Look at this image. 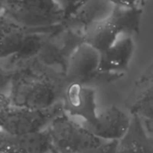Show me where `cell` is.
<instances>
[{"instance_id":"15","label":"cell","mask_w":153,"mask_h":153,"mask_svg":"<svg viewBox=\"0 0 153 153\" xmlns=\"http://www.w3.org/2000/svg\"><path fill=\"white\" fill-rule=\"evenodd\" d=\"M118 148V141H104L99 146L82 153H115Z\"/></svg>"},{"instance_id":"21","label":"cell","mask_w":153,"mask_h":153,"mask_svg":"<svg viewBox=\"0 0 153 153\" xmlns=\"http://www.w3.org/2000/svg\"><path fill=\"white\" fill-rule=\"evenodd\" d=\"M4 8L3 4L0 3V13H4Z\"/></svg>"},{"instance_id":"2","label":"cell","mask_w":153,"mask_h":153,"mask_svg":"<svg viewBox=\"0 0 153 153\" xmlns=\"http://www.w3.org/2000/svg\"><path fill=\"white\" fill-rule=\"evenodd\" d=\"M143 8H126L113 5L104 18L94 21L86 30L83 41L99 52L108 48L119 39L140 32Z\"/></svg>"},{"instance_id":"17","label":"cell","mask_w":153,"mask_h":153,"mask_svg":"<svg viewBox=\"0 0 153 153\" xmlns=\"http://www.w3.org/2000/svg\"><path fill=\"white\" fill-rule=\"evenodd\" d=\"M113 5L126 8H143L145 0H108Z\"/></svg>"},{"instance_id":"5","label":"cell","mask_w":153,"mask_h":153,"mask_svg":"<svg viewBox=\"0 0 153 153\" xmlns=\"http://www.w3.org/2000/svg\"><path fill=\"white\" fill-rule=\"evenodd\" d=\"M4 13L26 30L52 28L66 21L56 0H22Z\"/></svg>"},{"instance_id":"9","label":"cell","mask_w":153,"mask_h":153,"mask_svg":"<svg viewBox=\"0 0 153 153\" xmlns=\"http://www.w3.org/2000/svg\"><path fill=\"white\" fill-rule=\"evenodd\" d=\"M134 49L135 44L133 36H126L117 40L108 48L100 52L99 74H115L126 70Z\"/></svg>"},{"instance_id":"16","label":"cell","mask_w":153,"mask_h":153,"mask_svg":"<svg viewBox=\"0 0 153 153\" xmlns=\"http://www.w3.org/2000/svg\"><path fill=\"white\" fill-rule=\"evenodd\" d=\"M11 75L12 74L4 75V74L0 73V108L6 102V93L8 91Z\"/></svg>"},{"instance_id":"7","label":"cell","mask_w":153,"mask_h":153,"mask_svg":"<svg viewBox=\"0 0 153 153\" xmlns=\"http://www.w3.org/2000/svg\"><path fill=\"white\" fill-rule=\"evenodd\" d=\"M100 53L90 44L82 41L70 54L65 71L67 83L86 84L99 74Z\"/></svg>"},{"instance_id":"22","label":"cell","mask_w":153,"mask_h":153,"mask_svg":"<svg viewBox=\"0 0 153 153\" xmlns=\"http://www.w3.org/2000/svg\"><path fill=\"white\" fill-rule=\"evenodd\" d=\"M3 137H4V134L0 132V142H1V140L3 139Z\"/></svg>"},{"instance_id":"8","label":"cell","mask_w":153,"mask_h":153,"mask_svg":"<svg viewBox=\"0 0 153 153\" xmlns=\"http://www.w3.org/2000/svg\"><path fill=\"white\" fill-rule=\"evenodd\" d=\"M130 124L129 116L117 107L104 109L91 123H81L87 131L102 141L121 140L127 134Z\"/></svg>"},{"instance_id":"11","label":"cell","mask_w":153,"mask_h":153,"mask_svg":"<svg viewBox=\"0 0 153 153\" xmlns=\"http://www.w3.org/2000/svg\"><path fill=\"white\" fill-rule=\"evenodd\" d=\"M27 30L5 15L0 13V62L13 59L22 49Z\"/></svg>"},{"instance_id":"10","label":"cell","mask_w":153,"mask_h":153,"mask_svg":"<svg viewBox=\"0 0 153 153\" xmlns=\"http://www.w3.org/2000/svg\"><path fill=\"white\" fill-rule=\"evenodd\" d=\"M0 151L4 153H49L53 151L48 129L37 133L8 136L0 142Z\"/></svg>"},{"instance_id":"12","label":"cell","mask_w":153,"mask_h":153,"mask_svg":"<svg viewBox=\"0 0 153 153\" xmlns=\"http://www.w3.org/2000/svg\"><path fill=\"white\" fill-rule=\"evenodd\" d=\"M44 44L45 39L41 32H39L38 30L27 32L22 49L17 56L10 61V63L13 65H18L31 60L35 56H38L42 51Z\"/></svg>"},{"instance_id":"14","label":"cell","mask_w":153,"mask_h":153,"mask_svg":"<svg viewBox=\"0 0 153 153\" xmlns=\"http://www.w3.org/2000/svg\"><path fill=\"white\" fill-rule=\"evenodd\" d=\"M89 0H56L62 9L65 20H68L78 13Z\"/></svg>"},{"instance_id":"18","label":"cell","mask_w":153,"mask_h":153,"mask_svg":"<svg viewBox=\"0 0 153 153\" xmlns=\"http://www.w3.org/2000/svg\"><path fill=\"white\" fill-rule=\"evenodd\" d=\"M115 153H151L147 149L140 145H128L124 148H117Z\"/></svg>"},{"instance_id":"3","label":"cell","mask_w":153,"mask_h":153,"mask_svg":"<svg viewBox=\"0 0 153 153\" xmlns=\"http://www.w3.org/2000/svg\"><path fill=\"white\" fill-rule=\"evenodd\" d=\"M48 131L53 151L56 153H82L104 142L91 134L64 111L52 120Z\"/></svg>"},{"instance_id":"23","label":"cell","mask_w":153,"mask_h":153,"mask_svg":"<svg viewBox=\"0 0 153 153\" xmlns=\"http://www.w3.org/2000/svg\"><path fill=\"white\" fill-rule=\"evenodd\" d=\"M49 153H56V152H54V151H52V152H50Z\"/></svg>"},{"instance_id":"13","label":"cell","mask_w":153,"mask_h":153,"mask_svg":"<svg viewBox=\"0 0 153 153\" xmlns=\"http://www.w3.org/2000/svg\"><path fill=\"white\" fill-rule=\"evenodd\" d=\"M132 112L147 121H153V84L138 99L132 108Z\"/></svg>"},{"instance_id":"20","label":"cell","mask_w":153,"mask_h":153,"mask_svg":"<svg viewBox=\"0 0 153 153\" xmlns=\"http://www.w3.org/2000/svg\"><path fill=\"white\" fill-rule=\"evenodd\" d=\"M146 128L149 132L153 133V121H147L146 120Z\"/></svg>"},{"instance_id":"24","label":"cell","mask_w":153,"mask_h":153,"mask_svg":"<svg viewBox=\"0 0 153 153\" xmlns=\"http://www.w3.org/2000/svg\"><path fill=\"white\" fill-rule=\"evenodd\" d=\"M0 153H4V152H1V151H0Z\"/></svg>"},{"instance_id":"1","label":"cell","mask_w":153,"mask_h":153,"mask_svg":"<svg viewBox=\"0 0 153 153\" xmlns=\"http://www.w3.org/2000/svg\"><path fill=\"white\" fill-rule=\"evenodd\" d=\"M64 89L51 76L35 72L11 75L6 93L7 106L33 110L50 109L62 102Z\"/></svg>"},{"instance_id":"4","label":"cell","mask_w":153,"mask_h":153,"mask_svg":"<svg viewBox=\"0 0 153 153\" xmlns=\"http://www.w3.org/2000/svg\"><path fill=\"white\" fill-rule=\"evenodd\" d=\"M63 111L62 102L45 110L9 106L0 108V132L8 136H19L44 131L48 128L52 120Z\"/></svg>"},{"instance_id":"19","label":"cell","mask_w":153,"mask_h":153,"mask_svg":"<svg viewBox=\"0 0 153 153\" xmlns=\"http://www.w3.org/2000/svg\"><path fill=\"white\" fill-rule=\"evenodd\" d=\"M22 1V0H0V3L3 4L4 10H6L18 5Z\"/></svg>"},{"instance_id":"6","label":"cell","mask_w":153,"mask_h":153,"mask_svg":"<svg viewBox=\"0 0 153 153\" xmlns=\"http://www.w3.org/2000/svg\"><path fill=\"white\" fill-rule=\"evenodd\" d=\"M62 106L72 118H81L82 123H91L98 116L96 91L86 84L71 82L64 89Z\"/></svg>"}]
</instances>
